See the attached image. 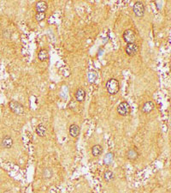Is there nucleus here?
Segmentation results:
<instances>
[{
    "label": "nucleus",
    "instance_id": "6e6552de",
    "mask_svg": "<svg viewBox=\"0 0 171 193\" xmlns=\"http://www.w3.org/2000/svg\"><path fill=\"white\" fill-rule=\"evenodd\" d=\"M1 144L5 149H11L14 144V141L10 136H5L2 139Z\"/></svg>",
    "mask_w": 171,
    "mask_h": 193
},
{
    "label": "nucleus",
    "instance_id": "0eeeda50",
    "mask_svg": "<svg viewBox=\"0 0 171 193\" xmlns=\"http://www.w3.org/2000/svg\"><path fill=\"white\" fill-rule=\"evenodd\" d=\"M154 108H155L154 102L152 101V100H149V101H146V102H145L144 104L142 105L141 112L145 114L151 113L152 111L154 110Z\"/></svg>",
    "mask_w": 171,
    "mask_h": 193
},
{
    "label": "nucleus",
    "instance_id": "dca6fc26",
    "mask_svg": "<svg viewBox=\"0 0 171 193\" xmlns=\"http://www.w3.org/2000/svg\"><path fill=\"white\" fill-rule=\"evenodd\" d=\"M114 157H115L114 153L113 152H109V153L105 154V156L104 158V163L105 164L106 166L110 165L113 162V161H114Z\"/></svg>",
    "mask_w": 171,
    "mask_h": 193
},
{
    "label": "nucleus",
    "instance_id": "aec40b11",
    "mask_svg": "<svg viewBox=\"0 0 171 193\" xmlns=\"http://www.w3.org/2000/svg\"><path fill=\"white\" fill-rule=\"evenodd\" d=\"M43 176H44V178H51V176H52V172L50 170V169L46 168L44 170V173H43Z\"/></svg>",
    "mask_w": 171,
    "mask_h": 193
},
{
    "label": "nucleus",
    "instance_id": "423d86ee",
    "mask_svg": "<svg viewBox=\"0 0 171 193\" xmlns=\"http://www.w3.org/2000/svg\"><path fill=\"white\" fill-rule=\"evenodd\" d=\"M139 51V46L136 43H132V44H127L126 48H125V52L129 57H133Z\"/></svg>",
    "mask_w": 171,
    "mask_h": 193
},
{
    "label": "nucleus",
    "instance_id": "412c9836",
    "mask_svg": "<svg viewBox=\"0 0 171 193\" xmlns=\"http://www.w3.org/2000/svg\"><path fill=\"white\" fill-rule=\"evenodd\" d=\"M4 193H12V192H11L10 191H9V190H7V191H5Z\"/></svg>",
    "mask_w": 171,
    "mask_h": 193
},
{
    "label": "nucleus",
    "instance_id": "39448f33",
    "mask_svg": "<svg viewBox=\"0 0 171 193\" xmlns=\"http://www.w3.org/2000/svg\"><path fill=\"white\" fill-rule=\"evenodd\" d=\"M133 11L137 17H143L145 15V12H146V7L142 2L137 1L136 3L133 5Z\"/></svg>",
    "mask_w": 171,
    "mask_h": 193
},
{
    "label": "nucleus",
    "instance_id": "ddd939ff",
    "mask_svg": "<svg viewBox=\"0 0 171 193\" xmlns=\"http://www.w3.org/2000/svg\"><path fill=\"white\" fill-rule=\"evenodd\" d=\"M103 150H104L103 147L100 144H96V145H94L93 148H92V154H93V156L98 157V156L102 154Z\"/></svg>",
    "mask_w": 171,
    "mask_h": 193
},
{
    "label": "nucleus",
    "instance_id": "f257e3e1",
    "mask_svg": "<svg viewBox=\"0 0 171 193\" xmlns=\"http://www.w3.org/2000/svg\"><path fill=\"white\" fill-rule=\"evenodd\" d=\"M106 89L110 94H117L120 90V83L116 78H110L106 83Z\"/></svg>",
    "mask_w": 171,
    "mask_h": 193
},
{
    "label": "nucleus",
    "instance_id": "20e7f679",
    "mask_svg": "<svg viewBox=\"0 0 171 193\" xmlns=\"http://www.w3.org/2000/svg\"><path fill=\"white\" fill-rule=\"evenodd\" d=\"M122 38L127 44L135 43L136 41V34L132 29L125 30L122 34Z\"/></svg>",
    "mask_w": 171,
    "mask_h": 193
},
{
    "label": "nucleus",
    "instance_id": "f8f14e48",
    "mask_svg": "<svg viewBox=\"0 0 171 193\" xmlns=\"http://www.w3.org/2000/svg\"><path fill=\"white\" fill-rule=\"evenodd\" d=\"M35 9L37 12H44L48 9V5L45 1H39L35 5Z\"/></svg>",
    "mask_w": 171,
    "mask_h": 193
},
{
    "label": "nucleus",
    "instance_id": "9d476101",
    "mask_svg": "<svg viewBox=\"0 0 171 193\" xmlns=\"http://www.w3.org/2000/svg\"><path fill=\"white\" fill-rule=\"evenodd\" d=\"M68 132H69V135L72 137H77L79 135H80V132H81V128L79 127V125L77 124H71L69 126V129H68Z\"/></svg>",
    "mask_w": 171,
    "mask_h": 193
},
{
    "label": "nucleus",
    "instance_id": "1a4fd4ad",
    "mask_svg": "<svg viewBox=\"0 0 171 193\" xmlns=\"http://www.w3.org/2000/svg\"><path fill=\"white\" fill-rule=\"evenodd\" d=\"M86 91L82 88H79L74 93V98L78 102H82L86 99Z\"/></svg>",
    "mask_w": 171,
    "mask_h": 193
},
{
    "label": "nucleus",
    "instance_id": "f03ea898",
    "mask_svg": "<svg viewBox=\"0 0 171 193\" xmlns=\"http://www.w3.org/2000/svg\"><path fill=\"white\" fill-rule=\"evenodd\" d=\"M9 107L11 112L16 115H23L25 113V108L23 105L15 100H11L9 103Z\"/></svg>",
    "mask_w": 171,
    "mask_h": 193
},
{
    "label": "nucleus",
    "instance_id": "f3484780",
    "mask_svg": "<svg viewBox=\"0 0 171 193\" xmlns=\"http://www.w3.org/2000/svg\"><path fill=\"white\" fill-rule=\"evenodd\" d=\"M38 58L40 61H45L49 59V53L47 52V50L40 49L39 53H38Z\"/></svg>",
    "mask_w": 171,
    "mask_h": 193
},
{
    "label": "nucleus",
    "instance_id": "9b49d317",
    "mask_svg": "<svg viewBox=\"0 0 171 193\" xmlns=\"http://www.w3.org/2000/svg\"><path fill=\"white\" fill-rule=\"evenodd\" d=\"M35 132L40 137H44L47 133V128L44 124H39L37 125V127L35 129Z\"/></svg>",
    "mask_w": 171,
    "mask_h": 193
},
{
    "label": "nucleus",
    "instance_id": "7ed1b4c3",
    "mask_svg": "<svg viewBox=\"0 0 171 193\" xmlns=\"http://www.w3.org/2000/svg\"><path fill=\"white\" fill-rule=\"evenodd\" d=\"M117 111L119 115L121 116H127L131 112V107L127 101H122L117 106Z\"/></svg>",
    "mask_w": 171,
    "mask_h": 193
},
{
    "label": "nucleus",
    "instance_id": "a211bd4d",
    "mask_svg": "<svg viewBox=\"0 0 171 193\" xmlns=\"http://www.w3.org/2000/svg\"><path fill=\"white\" fill-rule=\"evenodd\" d=\"M104 180L107 181V182L111 181L113 178H114V173H113L112 171H110V170H106V171L104 172Z\"/></svg>",
    "mask_w": 171,
    "mask_h": 193
},
{
    "label": "nucleus",
    "instance_id": "4468645a",
    "mask_svg": "<svg viewBox=\"0 0 171 193\" xmlns=\"http://www.w3.org/2000/svg\"><path fill=\"white\" fill-rule=\"evenodd\" d=\"M98 72L94 69H92L88 72L87 74V77H88V81L90 83H94L96 82V80L98 79Z\"/></svg>",
    "mask_w": 171,
    "mask_h": 193
},
{
    "label": "nucleus",
    "instance_id": "6ab92c4d",
    "mask_svg": "<svg viewBox=\"0 0 171 193\" xmlns=\"http://www.w3.org/2000/svg\"><path fill=\"white\" fill-rule=\"evenodd\" d=\"M45 16H46V15H45L44 12H37L36 15H35V19L38 22H41V21L44 20Z\"/></svg>",
    "mask_w": 171,
    "mask_h": 193
},
{
    "label": "nucleus",
    "instance_id": "2eb2a0df",
    "mask_svg": "<svg viewBox=\"0 0 171 193\" xmlns=\"http://www.w3.org/2000/svg\"><path fill=\"white\" fill-rule=\"evenodd\" d=\"M127 157L130 161H135L139 157V154L135 149H129L127 152Z\"/></svg>",
    "mask_w": 171,
    "mask_h": 193
}]
</instances>
